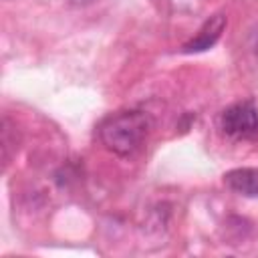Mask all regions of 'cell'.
<instances>
[{
    "label": "cell",
    "instance_id": "obj_1",
    "mask_svg": "<svg viewBox=\"0 0 258 258\" xmlns=\"http://www.w3.org/2000/svg\"><path fill=\"white\" fill-rule=\"evenodd\" d=\"M149 131V117L143 111H123L101 123L103 145L117 155H131L139 149Z\"/></svg>",
    "mask_w": 258,
    "mask_h": 258
},
{
    "label": "cell",
    "instance_id": "obj_4",
    "mask_svg": "<svg viewBox=\"0 0 258 258\" xmlns=\"http://www.w3.org/2000/svg\"><path fill=\"white\" fill-rule=\"evenodd\" d=\"M224 183L236 194L254 198L258 196V169H252V167L232 169L224 175Z\"/></svg>",
    "mask_w": 258,
    "mask_h": 258
},
{
    "label": "cell",
    "instance_id": "obj_2",
    "mask_svg": "<svg viewBox=\"0 0 258 258\" xmlns=\"http://www.w3.org/2000/svg\"><path fill=\"white\" fill-rule=\"evenodd\" d=\"M220 123L230 137H250L258 133V111L252 103H236L222 113Z\"/></svg>",
    "mask_w": 258,
    "mask_h": 258
},
{
    "label": "cell",
    "instance_id": "obj_3",
    "mask_svg": "<svg viewBox=\"0 0 258 258\" xmlns=\"http://www.w3.org/2000/svg\"><path fill=\"white\" fill-rule=\"evenodd\" d=\"M224 28H226V16L214 14L210 20L204 22V26L198 30V34L183 46V52H202V50L212 48L218 42V38L222 36Z\"/></svg>",
    "mask_w": 258,
    "mask_h": 258
}]
</instances>
